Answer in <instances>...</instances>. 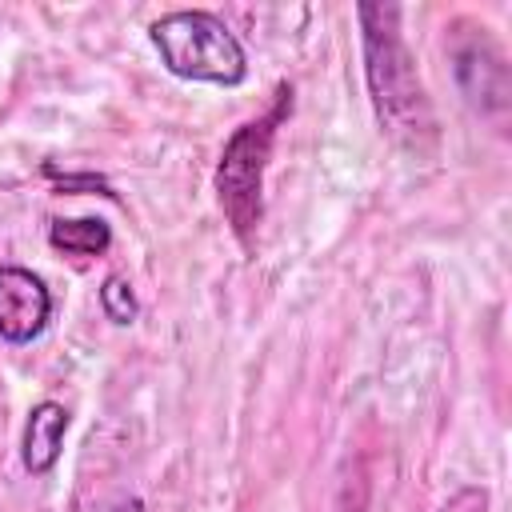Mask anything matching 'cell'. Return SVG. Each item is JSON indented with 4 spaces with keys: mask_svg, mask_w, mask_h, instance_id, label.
<instances>
[{
    "mask_svg": "<svg viewBox=\"0 0 512 512\" xmlns=\"http://www.w3.org/2000/svg\"><path fill=\"white\" fill-rule=\"evenodd\" d=\"M44 176H48V180H56V188H60V192H100V196H116V192L108 188V180H100V176L60 172L56 164H44Z\"/></svg>",
    "mask_w": 512,
    "mask_h": 512,
    "instance_id": "9c48e42d",
    "label": "cell"
},
{
    "mask_svg": "<svg viewBox=\"0 0 512 512\" xmlns=\"http://www.w3.org/2000/svg\"><path fill=\"white\" fill-rule=\"evenodd\" d=\"M100 308H104V316H108L112 324H132L136 312H140L132 284H128L124 276H116V272L104 276V284H100Z\"/></svg>",
    "mask_w": 512,
    "mask_h": 512,
    "instance_id": "ba28073f",
    "label": "cell"
},
{
    "mask_svg": "<svg viewBox=\"0 0 512 512\" xmlns=\"http://www.w3.org/2000/svg\"><path fill=\"white\" fill-rule=\"evenodd\" d=\"M52 316L48 284L20 264H0V340L32 344Z\"/></svg>",
    "mask_w": 512,
    "mask_h": 512,
    "instance_id": "5b68a950",
    "label": "cell"
},
{
    "mask_svg": "<svg viewBox=\"0 0 512 512\" xmlns=\"http://www.w3.org/2000/svg\"><path fill=\"white\" fill-rule=\"evenodd\" d=\"M116 512H144V504H140V500H124Z\"/></svg>",
    "mask_w": 512,
    "mask_h": 512,
    "instance_id": "8fae6325",
    "label": "cell"
},
{
    "mask_svg": "<svg viewBox=\"0 0 512 512\" xmlns=\"http://www.w3.org/2000/svg\"><path fill=\"white\" fill-rule=\"evenodd\" d=\"M292 112V88L280 84L276 88V100L272 108L260 116V120H248L240 124L224 152H220V164H216V196H220V208L236 232L240 244H252V232L260 224V188H264V168H268V156H272V140H276V128L288 120Z\"/></svg>",
    "mask_w": 512,
    "mask_h": 512,
    "instance_id": "3957f363",
    "label": "cell"
},
{
    "mask_svg": "<svg viewBox=\"0 0 512 512\" xmlns=\"http://www.w3.org/2000/svg\"><path fill=\"white\" fill-rule=\"evenodd\" d=\"M360 48H364V80L380 120V132L412 156H424L436 144V116L428 92L420 84L416 60L400 36L396 4H360Z\"/></svg>",
    "mask_w": 512,
    "mask_h": 512,
    "instance_id": "6da1fadb",
    "label": "cell"
},
{
    "mask_svg": "<svg viewBox=\"0 0 512 512\" xmlns=\"http://www.w3.org/2000/svg\"><path fill=\"white\" fill-rule=\"evenodd\" d=\"M148 40L156 44L164 68L180 80H200V84H220L236 88L248 76V56L232 28L204 12V8H180L160 20H152Z\"/></svg>",
    "mask_w": 512,
    "mask_h": 512,
    "instance_id": "7a4b0ae2",
    "label": "cell"
},
{
    "mask_svg": "<svg viewBox=\"0 0 512 512\" xmlns=\"http://www.w3.org/2000/svg\"><path fill=\"white\" fill-rule=\"evenodd\" d=\"M452 68H456V84L464 100L480 116L500 120L508 112V68H504L500 48L484 36V28H472L468 40L452 44Z\"/></svg>",
    "mask_w": 512,
    "mask_h": 512,
    "instance_id": "277c9868",
    "label": "cell"
},
{
    "mask_svg": "<svg viewBox=\"0 0 512 512\" xmlns=\"http://www.w3.org/2000/svg\"><path fill=\"white\" fill-rule=\"evenodd\" d=\"M436 512H488V492L476 488V484H468V488L452 492Z\"/></svg>",
    "mask_w": 512,
    "mask_h": 512,
    "instance_id": "30bf717a",
    "label": "cell"
},
{
    "mask_svg": "<svg viewBox=\"0 0 512 512\" xmlns=\"http://www.w3.org/2000/svg\"><path fill=\"white\" fill-rule=\"evenodd\" d=\"M48 244L68 256H100L112 244V228L100 216H76V220H52Z\"/></svg>",
    "mask_w": 512,
    "mask_h": 512,
    "instance_id": "52a82bcc",
    "label": "cell"
},
{
    "mask_svg": "<svg viewBox=\"0 0 512 512\" xmlns=\"http://www.w3.org/2000/svg\"><path fill=\"white\" fill-rule=\"evenodd\" d=\"M68 432V408L56 400H40L28 420H24V440H20V460L32 476L52 472V464L60 460V444Z\"/></svg>",
    "mask_w": 512,
    "mask_h": 512,
    "instance_id": "8992f818",
    "label": "cell"
}]
</instances>
